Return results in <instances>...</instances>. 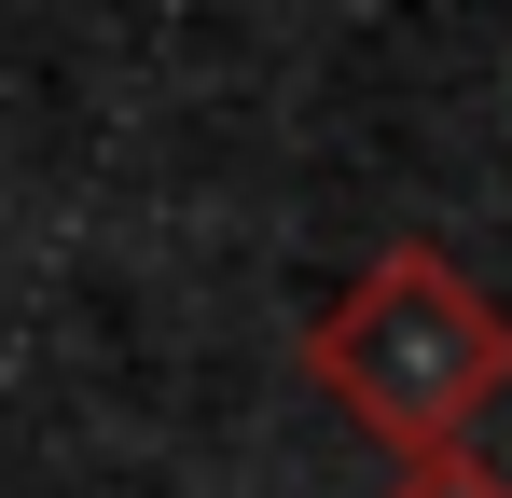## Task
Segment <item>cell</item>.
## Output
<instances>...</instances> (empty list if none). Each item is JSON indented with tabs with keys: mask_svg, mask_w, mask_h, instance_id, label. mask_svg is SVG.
<instances>
[{
	"mask_svg": "<svg viewBox=\"0 0 512 498\" xmlns=\"http://www.w3.org/2000/svg\"><path fill=\"white\" fill-rule=\"evenodd\" d=\"M305 374H319L374 443L416 457V443H457V429L512 388V319H499V291H471L429 236H402V249H374V263L346 277V305L305 332Z\"/></svg>",
	"mask_w": 512,
	"mask_h": 498,
	"instance_id": "6da1fadb",
	"label": "cell"
},
{
	"mask_svg": "<svg viewBox=\"0 0 512 498\" xmlns=\"http://www.w3.org/2000/svg\"><path fill=\"white\" fill-rule=\"evenodd\" d=\"M388 498H512V471H485L471 443H416V457L388 471Z\"/></svg>",
	"mask_w": 512,
	"mask_h": 498,
	"instance_id": "7a4b0ae2",
	"label": "cell"
}]
</instances>
